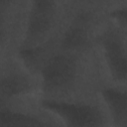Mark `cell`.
I'll return each instance as SVG.
<instances>
[{"label":"cell","mask_w":127,"mask_h":127,"mask_svg":"<svg viewBox=\"0 0 127 127\" xmlns=\"http://www.w3.org/2000/svg\"><path fill=\"white\" fill-rule=\"evenodd\" d=\"M103 98L105 99L113 118L119 124L127 125V93L113 88L104 89Z\"/></svg>","instance_id":"277c9868"},{"label":"cell","mask_w":127,"mask_h":127,"mask_svg":"<svg viewBox=\"0 0 127 127\" xmlns=\"http://www.w3.org/2000/svg\"><path fill=\"white\" fill-rule=\"evenodd\" d=\"M76 70L74 57L64 54L53 56L48 60L42 71L44 88L47 91L68 88L76 78Z\"/></svg>","instance_id":"6da1fadb"},{"label":"cell","mask_w":127,"mask_h":127,"mask_svg":"<svg viewBox=\"0 0 127 127\" xmlns=\"http://www.w3.org/2000/svg\"><path fill=\"white\" fill-rule=\"evenodd\" d=\"M43 106L60 115L68 125L95 126L101 124V115L99 111L90 105L46 100L43 101Z\"/></svg>","instance_id":"7a4b0ae2"},{"label":"cell","mask_w":127,"mask_h":127,"mask_svg":"<svg viewBox=\"0 0 127 127\" xmlns=\"http://www.w3.org/2000/svg\"><path fill=\"white\" fill-rule=\"evenodd\" d=\"M87 44V33L82 26L71 27L65 32L63 39V48L65 50H77Z\"/></svg>","instance_id":"52a82bcc"},{"label":"cell","mask_w":127,"mask_h":127,"mask_svg":"<svg viewBox=\"0 0 127 127\" xmlns=\"http://www.w3.org/2000/svg\"><path fill=\"white\" fill-rule=\"evenodd\" d=\"M31 89L30 81L27 77L19 73H7L1 81V97L8 99L13 96L27 93Z\"/></svg>","instance_id":"5b68a950"},{"label":"cell","mask_w":127,"mask_h":127,"mask_svg":"<svg viewBox=\"0 0 127 127\" xmlns=\"http://www.w3.org/2000/svg\"><path fill=\"white\" fill-rule=\"evenodd\" d=\"M0 125L40 126V125H45V124L42 121L38 120V118H35L33 116L2 108L1 109V116H0Z\"/></svg>","instance_id":"8992f818"},{"label":"cell","mask_w":127,"mask_h":127,"mask_svg":"<svg viewBox=\"0 0 127 127\" xmlns=\"http://www.w3.org/2000/svg\"><path fill=\"white\" fill-rule=\"evenodd\" d=\"M104 55L112 76L117 80H127V56L115 38L104 42Z\"/></svg>","instance_id":"3957f363"}]
</instances>
